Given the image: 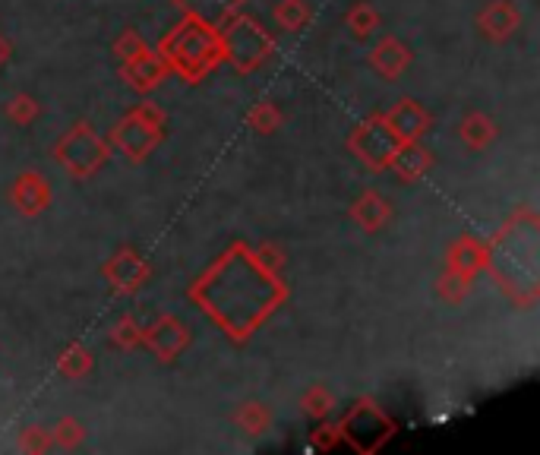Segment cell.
I'll use <instances>...</instances> for the list:
<instances>
[]
</instances>
